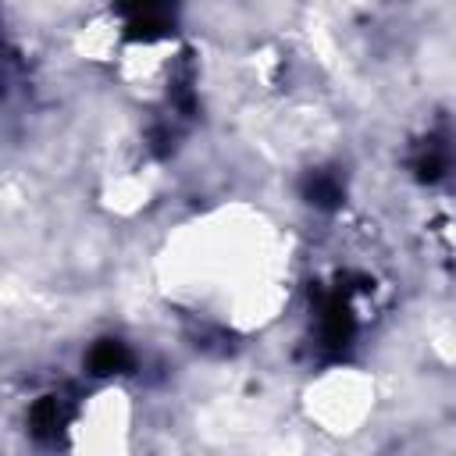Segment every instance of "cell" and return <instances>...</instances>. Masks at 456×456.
Returning a JSON list of instances; mask_svg holds the SVG:
<instances>
[{
  "label": "cell",
  "instance_id": "obj_1",
  "mask_svg": "<svg viewBox=\"0 0 456 456\" xmlns=\"http://www.w3.org/2000/svg\"><path fill=\"white\" fill-rule=\"evenodd\" d=\"M121 11L128 14L132 36H157L167 28L175 0H121Z\"/></svg>",
  "mask_w": 456,
  "mask_h": 456
},
{
  "label": "cell",
  "instance_id": "obj_2",
  "mask_svg": "<svg viewBox=\"0 0 456 456\" xmlns=\"http://www.w3.org/2000/svg\"><path fill=\"white\" fill-rule=\"evenodd\" d=\"M128 363H132V356H128L125 342H118V338H103L89 349V370L93 374H118Z\"/></svg>",
  "mask_w": 456,
  "mask_h": 456
},
{
  "label": "cell",
  "instance_id": "obj_3",
  "mask_svg": "<svg viewBox=\"0 0 456 456\" xmlns=\"http://www.w3.org/2000/svg\"><path fill=\"white\" fill-rule=\"evenodd\" d=\"M445 167H449V150H445L438 139H428V142L417 150V160H413V171H417V178H428V182H435L438 175H445Z\"/></svg>",
  "mask_w": 456,
  "mask_h": 456
},
{
  "label": "cell",
  "instance_id": "obj_4",
  "mask_svg": "<svg viewBox=\"0 0 456 456\" xmlns=\"http://www.w3.org/2000/svg\"><path fill=\"white\" fill-rule=\"evenodd\" d=\"M303 196H306L314 207H338L342 185H338L328 171H314V175H306V182H303Z\"/></svg>",
  "mask_w": 456,
  "mask_h": 456
}]
</instances>
